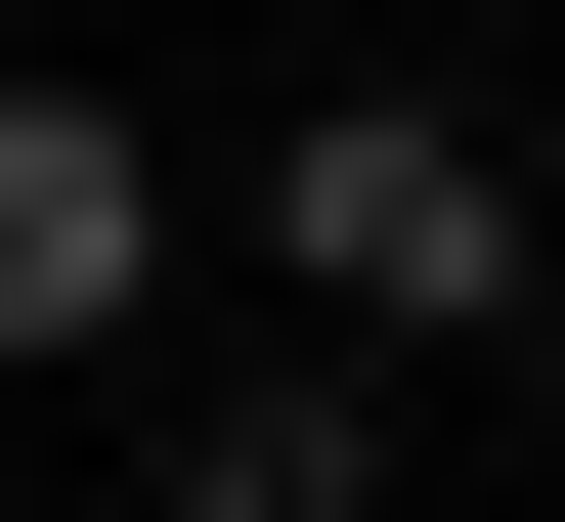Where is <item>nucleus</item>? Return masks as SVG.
Segmentation results:
<instances>
[{"mask_svg":"<svg viewBox=\"0 0 565 522\" xmlns=\"http://www.w3.org/2000/svg\"><path fill=\"white\" fill-rule=\"evenodd\" d=\"M262 262H305V349H522L565 174L479 131V87H305V131H262Z\"/></svg>","mask_w":565,"mask_h":522,"instance_id":"nucleus-1","label":"nucleus"},{"mask_svg":"<svg viewBox=\"0 0 565 522\" xmlns=\"http://www.w3.org/2000/svg\"><path fill=\"white\" fill-rule=\"evenodd\" d=\"M174 522H392V392L305 349V392H174Z\"/></svg>","mask_w":565,"mask_h":522,"instance_id":"nucleus-3","label":"nucleus"},{"mask_svg":"<svg viewBox=\"0 0 565 522\" xmlns=\"http://www.w3.org/2000/svg\"><path fill=\"white\" fill-rule=\"evenodd\" d=\"M131 262H174V131L0 44V349H131Z\"/></svg>","mask_w":565,"mask_h":522,"instance_id":"nucleus-2","label":"nucleus"}]
</instances>
